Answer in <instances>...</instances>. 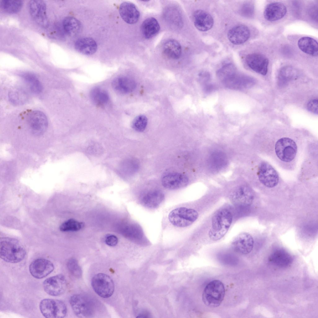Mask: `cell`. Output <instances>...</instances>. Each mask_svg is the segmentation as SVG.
I'll return each mask as SVG.
<instances>
[{"label":"cell","instance_id":"26","mask_svg":"<svg viewBox=\"0 0 318 318\" xmlns=\"http://www.w3.org/2000/svg\"><path fill=\"white\" fill-rule=\"evenodd\" d=\"M299 48L303 52L309 55L317 57L318 54V44L314 39L308 37L300 38L298 43Z\"/></svg>","mask_w":318,"mask_h":318},{"label":"cell","instance_id":"20","mask_svg":"<svg viewBox=\"0 0 318 318\" xmlns=\"http://www.w3.org/2000/svg\"><path fill=\"white\" fill-rule=\"evenodd\" d=\"M287 9L282 3L275 2L267 4L264 11V18L267 20L274 21L280 20L285 15Z\"/></svg>","mask_w":318,"mask_h":318},{"label":"cell","instance_id":"11","mask_svg":"<svg viewBox=\"0 0 318 318\" xmlns=\"http://www.w3.org/2000/svg\"><path fill=\"white\" fill-rule=\"evenodd\" d=\"M27 121L32 133L36 136L43 134L48 127V121L47 116L40 111H34L29 113Z\"/></svg>","mask_w":318,"mask_h":318},{"label":"cell","instance_id":"7","mask_svg":"<svg viewBox=\"0 0 318 318\" xmlns=\"http://www.w3.org/2000/svg\"><path fill=\"white\" fill-rule=\"evenodd\" d=\"M91 285L95 292L100 297L107 298L113 293L115 286L113 280L108 275L102 273L95 275L91 280Z\"/></svg>","mask_w":318,"mask_h":318},{"label":"cell","instance_id":"15","mask_svg":"<svg viewBox=\"0 0 318 318\" xmlns=\"http://www.w3.org/2000/svg\"><path fill=\"white\" fill-rule=\"evenodd\" d=\"M30 274L34 278L37 279L43 278L50 274L54 270L53 263L46 259H37L30 263L29 266Z\"/></svg>","mask_w":318,"mask_h":318},{"label":"cell","instance_id":"17","mask_svg":"<svg viewBox=\"0 0 318 318\" xmlns=\"http://www.w3.org/2000/svg\"><path fill=\"white\" fill-rule=\"evenodd\" d=\"M246 61L248 66L253 71L262 75H265L268 71V59L260 53H253L248 54Z\"/></svg>","mask_w":318,"mask_h":318},{"label":"cell","instance_id":"38","mask_svg":"<svg viewBox=\"0 0 318 318\" xmlns=\"http://www.w3.org/2000/svg\"><path fill=\"white\" fill-rule=\"evenodd\" d=\"M23 91L20 90H14L11 91L9 95L10 100L14 104H20L26 99V95Z\"/></svg>","mask_w":318,"mask_h":318},{"label":"cell","instance_id":"28","mask_svg":"<svg viewBox=\"0 0 318 318\" xmlns=\"http://www.w3.org/2000/svg\"><path fill=\"white\" fill-rule=\"evenodd\" d=\"M298 75V72L295 68L290 66L283 67L278 73V85L281 87L285 86L290 81L297 78Z\"/></svg>","mask_w":318,"mask_h":318},{"label":"cell","instance_id":"24","mask_svg":"<svg viewBox=\"0 0 318 318\" xmlns=\"http://www.w3.org/2000/svg\"><path fill=\"white\" fill-rule=\"evenodd\" d=\"M113 89L117 92L127 93L133 91L136 87V84L133 80L125 77L116 78L112 83Z\"/></svg>","mask_w":318,"mask_h":318},{"label":"cell","instance_id":"41","mask_svg":"<svg viewBox=\"0 0 318 318\" xmlns=\"http://www.w3.org/2000/svg\"><path fill=\"white\" fill-rule=\"evenodd\" d=\"M105 242L107 244L110 246H114L117 243L118 239L115 235H110L107 236L105 239Z\"/></svg>","mask_w":318,"mask_h":318},{"label":"cell","instance_id":"19","mask_svg":"<svg viewBox=\"0 0 318 318\" xmlns=\"http://www.w3.org/2000/svg\"><path fill=\"white\" fill-rule=\"evenodd\" d=\"M120 15L123 20L130 24L136 23L140 17V13L135 5L129 2H124L120 5Z\"/></svg>","mask_w":318,"mask_h":318},{"label":"cell","instance_id":"37","mask_svg":"<svg viewBox=\"0 0 318 318\" xmlns=\"http://www.w3.org/2000/svg\"><path fill=\"white\" fill-rule=\"evenodd\" d=\"M148 123L147 117L143 115H140L133 120L132 123V127L135 130L141 132L145 129Z\"/></svg>","mask_w":318,"mask_h":318},{"label":"cell","instance_id":"25","mask_svg":"<svg viewBox=\"0 0 318 318\" xmlns=\"http://www.w3.org/2000/svg\"><path fill=\"white\" fill-rule=\"evenodd\" d=\"M75 47L78 52L86 55L94 54L97 49L96 42L90 37H84L78 39L75 42Z\"/></svg>","mask_w":318,"mask_h":318},{"label":"cell","instance_id":"39","mask_svg":"<svg viewBox=\"0 0 318 318\" xmlns=\"http://www.w3.org/2000/svg\"><path fill=\"white\" fill-rule=\"evenodd\" d=\"M254 12V7L250 3H246L244 4L242 9V14L247 17H251Z\"/></svg>","mask_w":318,"mask_h":318},{"label":"cell","instance_id":"9","mask_svg":"<svg viewBox=\"0 0 318 318\" xmlns=\"http://www.w3.org/2000/svg\"><path fill=\"white\" fill-rule=\"evenodd\" d=\"M69 302L75 314L80 318L91 317L93 315V305L88 298L80 294H75L70 297Z\"/></svg>","mask_w":318,"mask_h":318},{"label":"cell","instance_id":"4","mask_svg":"<svg viewBox=\"0 0 318 318\" xmlns=\"http://www.w3.org/2000/svg\"><path fill=\"white\" fill-rule=\"evenodd\" d=\"M225 296L223 283L218 280L209 282L205 287L202 294V300L207 306L211 307L219 306Z\"/></svg>","mask_w":318,"mask_h":318},{"label":"cell","instance_id":"34","mask_svg":"<svg viewBox=\"0 0 318 318\" xmlns=\"http://www.w3.org/2000/svg\"><path fill=\"white\" fill-rule=\"evenodd\" d=\"M23 2L19 0H3L0 2V6L4 11L9 13H15L21 9Z\"/></svg>","mask_w":318,"mask_h":318},{"label":"cell","instance_id":"6","mask_svg":"<svg viewBox=\"0 0 318 318\" xmlns=\"http://www.w3.org/2000/svg\"><path fill=\"white\" fill-rule=\"evenodd\" d=\"M39 309L43 315L48 318H61L65 317L67 309L62 301L52 299H44L40 302Z\"/></svg>","mask_w":318,"mask_h":318},{"label":"cell","instance_id":"23","mask_svg":"<svg viewBox=\"0 0 318 318\" xmlns=\"http://www.w3.org/2000/svg\"><path fill=\"white\" fill-rule=\"evenodd\" d=\"M269 261L273 265L280 267H286L293 261L291 256L287 252L282 249L273 252L269 257Z\"/></svg>","mask_w":318,"mask_h":318},{"label":"cell","instance_id":"33","mask_svg":"<svg viewBox=\"0 0 318 318\" xmlns=\"http://www.w3.org/2000/svg\"><path fill=\"white\" fill-rule=\"evenodd\" d=\"M90 96L93 102L98 105L105 104L107 102L109 99L107 92L99 88L93 89L91 91Z\"/></svg>","mask_w":318,"mask_h":318},{"label":"cell","instance_id":"14","mask_svg":"<svg viewBox=\"0 0 318 318\" xmlns=\"http://www.w3.org/2000/svg\"><path fill=\"white\" fill-rule=\"evenodd\" d=\"M258 175L259 181L266 187H274L278 183L279 178L277 173L268 163L262 162L260 165Z\"/></svg>","mask_w":318,"mask_h":318},{"label":"cell","instance_id":"8","mask_svg":"<svg viewBox=\"0 0 318 318\" xmlns=\"http://www.w3.org/2000/svg\"><path fill=\"white\" fill-rule=\"evenodd\" d=\"M297 146L292 139L284 137L276 142L275 146V154L282 161L289 162L295 157L297 152Z\"/></svg>","mask_w":318,"mask_h":318},{"label":"cell","instance_id":"36","mask_svg":"<svg viewBox=\"0 0 318 318\" xmlns=\"http://www.w3.org/2000/svg\"><path fill=\"white\" fill-rule=\"evenodd\" d=\"M66 265L69 271L72 275L77 278L81 277L82 270L76 259L70 258L67 261Z\"/></svg>","mask_w":318,"mask_h":318},{"label":"cell","instance_id":"18","mask_svg":"<svg viewBox=\"0 0 318 318\" xmlns=\"http://www.w3.org/2000/svg\"><path fill=\"white\" fill-rule=\"evenodd\" d=\"M161 183L165 188L176 189L186 186L189 179L185 175L177 172L170 173L164 175L161 179Z\"/></svg>","mask_w":318,"mask_h":318},{"label":"cell","instance_id":"22","mask_svg":"<svg viewBox=\"0 0 318 318\" xmlns=\"http://www.w3.org/2000/svg\"><path fill=\"white\" fill-rule=\"evenodd\" d=\"M194 25L196 27L202 31H206L213 26L214 20L211 16L207 12L201 10L195 11L193 14Z\"/></svg>","mask_w":318,"mask_h":318},{"label":"cell","instance_id":"30","mask_svg":"<svg viewBox=\"0 0 318 318\" xmlns=\"http://www.w3.org/2000/svg\"><path fill=\"white\" fill-rule=\"evenodd\" d=\"M163 50L164 55L168 58L176 59L181 55L182 48L178 42L175 40L170 39L165 43Z\"/></svg>","mask_w":318,"mask_h":318},{"label":"cell","instance_id":"2","mask_svg":"<svg viewBox=\"0 0 318 318\" xmlns=\"http://www.w3.org/2000/svg\"><path fill=\"white\" fill-rule=\"evenodd\" d=\"M26 255L25 249L17 240L8 237L1 238L0 256L4 261L18 263L24 258Z\"/></svg>","mask_w":318,"mask_h":318},{"label":"cell","instance_id":"21","mask_svg":"<svg viewBox=\"0 0 318 318\" xmlns=\"http://www.w3.org/2000/svg\"><path fill=\"white\" fill-rule=\"evenodd\" d=\"M250 35L248 28L243 25H240L231 29L228 33V38L232 43L239 45L243 43L249 39Z\"/></svg>","mask_w":318,"mask_h":318},{"label":"cell","instance_id":"5","mask_svg":"<svg viewBox=\"0 0 318 318\" xmlns=\"http://www.w3.org/2000/svg\"><path fill=\"white\" fill-rule=\"evenodd\" d=\"M198 212L195 210L180 207L171 211L168 216L170 222L179 227H185L192 224L198 219Z\"/></svg>","mask_w":318,"mask_h":318},{"label":"cell","instance_id":"35","mask_svg":"<svg viewBox=\"0 0 318 318\" xmlns=\"http://www.w3.org/2000/svg\"><path fill=\"white\" fill-rule=\"evenodd\" d=\"M84 225L83 223L70 219L62 223L59 227V229L62 232L75 231L81 229Z\"/></svg>","mask_w":318,"mask_h":318},{"label":"cell","instance_id":"1","mask_svg":"<svg viewBox=\"0 0 318 318\" xmlns=\"http://www.w3.org/2000/svg\"><path fill=\"white\" fill-rule=\"evenodd\" d=\"M217 76L226 87L233 89L241 90L249 88L256 83L253 78L238 72L232 63L226 64L217 71Z\"/></svg>","mask_w":318,"mask_h":318},{"label":"cell","instance_id":"13","mask_svg":"<svg viewBox=\"0 0 318 318\" xmlns=\"http://www.w3.org/2000/svg\"><path fill=\"white\" fill-rule=\"evenodd\" d=\"M29 6L30 15L35 22L41 27H47L49 21L44 2L42 0H31Z\"/></svg>","mask_w":318,"mask_h":318},{"label":"cell","instance_id":"27","mask_svg":"<svg viewBox=\"0 0 318 318\" xmlns=\"http://www.w3.org/2000/svg\"><path fill=\"white\" fill-rule=\"evenodd\" d=\"M160 29L159 24L157 20L153 17L147 18L141 25V30L143 36L149 39L155 35Z\"/></svg>","mask_w":318,"mask_h":318},{"label":"cell","instance_id":"10","mask_svg":"<svg viewBox=\"0 0 318 318\" xmlns=\"http://www.w3.org/2000/svg\"><path fill=\"white\" fill-rule=\"evenodd\" d=\"M67 281L65 276L60 274L46 279L43 283L44 291L52 296L61 295L65 292L67 288Z\"/></svg>","mask_w":318,"mask_h":318},{"label":"cell","instance_id":"16","mask_svg":"<svg viewBox=\"0 0 318 318\" xmlns=\"http://www.w3.org/2000/svg\"><path fill=\"white\" fill-rule=\"evenodd\" d=\"M231 245L235 252L242 254H247L250 253L253 249L254 240L250 234L242 232L234 238Z\"/></svg>","mask_w":318,"mask_h":318},{"label":"cell","instance_id":"3","mask_svg":"<svg viewBox=\"0 0 318 318\" xmlns=\"http://www.w3.org/2000/svg\"><path fill=\"white\" fill-rule=\"evenodd\" d=\"M232 220L231 212L226 209L218 210L213 216L208 235L210 239L216 241L222 238L229 230Z\"/></svg>","mask_w":318,"mask_h":318},{"label":"cell","instance_id":"31","mask_svg":"<svg viewBox=\"0 0 318 318\" xmlns=\"http://www.w3.org/2000/svg\"><path fill=\"white\" fill-rule=\"evenodd\" d=\"M63 27L65 32L71 36L77 35L80 31L81 25L77 19L71 16H67L63 20Z\"/></svg>","mask_w":318,"mask_h":318},{"label":"cell","instance_id":"12","mask_svg":"<svg viewBox=\"0 0 318 318\" xmlns=\"http://www.w3.org/2000/svg\"><path fill=\"white\" fill-rule=\"evenodd\" d=\"M254 198L253 191L248 187L243 185L234 190L230 195V200L234 205L239 207L249 206L252 203Z\"/></svg>","mask_w":318,"mask_h":318},{"label":"cell","instance_id":"29","mask_svg":"<svg viewBox=\"0 0 318 318\" xmlns=\"http://www.w3.org/2000/svg\"><path fill=\"white\" fill-rule=\"evenodd\" d=\"M164 198V194L162 191L156 190L150 191L144 195L142 198V202L145 206L154 208L161 203Z\"/></svg>","mask_w":318,"mask_h":318},{"label":"cell","instance_id":"32","mask_svg":"<svg viewBox=\"0 0 318 318\" xmlns=\"http://www.w3.org/2000/svg\"><path fill=\"white\" fill-rule=\"evenodd\" d=\"M21 77L30 85L31 90L33 93H39L42 90V85L36 76L34 74L30 72L22 73Z\"/></svg>","mask_w":318,"mask_h":318},{"label":"cell","instance_id":"40","mask_svg":"<svg viewBox=\"0 0 318 318\" xmlns=\"http://www.w3.org/2000/svg\"><path fill=\"white\" fill-rule=\"evenodd\" d=\"M318 100L313 99L310 100L307 104V109L310 112L315 114H318Z\"/></svg>","mask_w":318,"mask_h":318}]
</instances>
